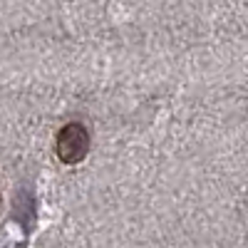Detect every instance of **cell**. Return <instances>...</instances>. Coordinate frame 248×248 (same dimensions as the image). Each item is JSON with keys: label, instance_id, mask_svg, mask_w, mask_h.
Returning <instances> with one entry per match:
<instances>
[{"label": "cell", "instance_id": "1", "mask_svg": "<svg viewBox=\"0 0 248 248\" xmlns=\"http://www.w3.org/2000/svg\"><path fill=\"white\" fill-rule=\"evenodd\" d=\"M55 149H57L60 161L79 164L90 152V132L82 127V124H77V122L65 124V127L60 129V134H57Z\"/></svg>", "mask_w": 248, "mask_h": 248}]
</instances>
